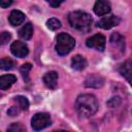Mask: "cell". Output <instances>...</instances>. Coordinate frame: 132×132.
<instances>
[{"label": "cell", "instance_id": "5b68a950", "mask_svg": "<svg viewBox=\"0 0 132 132\" xmlns=\"http://www.w3.org/2000/svg\"><path fill=\"white\" fill-rule=\"evenodd\" d=\"M86 44L89 47H92V48H95L97 51L102 52L105 48L106 39L102 34H95V35H93L87 39Z\"/></svg>", "mask_w": 132, "mask_h": 132}, {"label": "cell", "instance_id": "4fadbf2b", "mask_svg": "<svg viewBox=\"0 0 132 132\" xmlns=\"http://www.w3.org/2000/svg\"><path fill=\"white\" fill-rule=\"evenodd\" d=\"M16 80V77L13 74H4L0 77V89L6 90L11 87L12 84H14Z\"/></svg>", "mask_w": 132, "mask_h": 132}, {"label": "cell", "instance_id": "9c48e42d", "mask_svg": "<svg viewBox=\"0 0 132 132\" xmlns=\"http://www.w3.org/2000/svg\"><path fill=\"white\" fill-rule=\"evenodd\" d=\"M93 9H94V12L97 15L101 16V15H104V14H106L110 11V4L107 1L99 0V1H96Z\"/></svg>", "mask_w": 132, "mask_h": 132}, {"label": "cell", "instance_id": "52a82bcc", "mask_svg": "<svg viewBox=\"0 0 132 132\" xmlns=\"http://www.w3.org/2000/svg\"><path fill=\"white\" fill-rule=\"evenodd\" d=\"M120 24V19L116 15H109V16H104L98 22V26L104 30H108L117 25Z\"/></svg>", "mask_w": 132, "mask_h": 132}, {"label": "cell", "instance_id": "7402d4cb", "mask_svg": "<svg viewBox=\"0 0 132 132\" xmlns=\"http://www.w3.org/2000/svg\"><path fill=\"white\" fill-rule=\"evenodd\" d=\"M19 106H11L10 108H9V110L7 111V113L9 114V116H11V117H14L15 114H18L19 113Z\"/></svg>", "mask_w": 132, "mask_h": 132}, {"label": "cell", "instance_id": "277c9868", "mask_svg": "<svg viewBox=\"0 0 132 132\" xmlns=\"http://www.w3.org/2000/svg\"><path fill=\"white\" fill-rule=\"evenodd\" d=\"M51 123H52L51 116L45 112L36 113L35 116H33V118L31 120V126H32L33 130H35V131H39V130H42V129L48 127L51 125Z\"/></svg>", "mask_w": 132, "mask_h": 132}, {"label": "cell", "instance_id": "ba28073f", "mask_svg": "<svg viewBox=\"0 0 132 132\" xmlns=\"http://www.w3.org/2000/svg\"><path fill=\"white\" fill-rule=\"evenodd\" d=\"M104 84V78L98 74H91L85 80V86L88 88H100Z\"/></svg>", "mask_w": 132, "mask_h": 132}, {"label": "cell", "instance_id": "3957f363", "mask_svg": "<svg viewBox=\"0 0 132 132\" xmlns=\"http://www.w3.org/2000/svg\"><path fill=\"white\" fill-rule=\"evenodd\" d=\"M75 45V40L72 36L67 33H61L57 36V43H56V51L59 55L65 56L71 52V50Z\"/></svg>", "mask_w": 132, "mask_h": 132}, {"label": "cell", "instance_id": "cb8c5ba5", "mask_svg": "<svg viewBox=\"0 0 132 132\" xmlns=\"http://www.w3.org/2000/svg\"><path fill=\"white\" fill-rule=\"evenodd\" d=\"M12 3V1H8V0H1L0 1V6L2 7V8H6V7H8L10 4Z\"/></svg>", "mask_w": 132, "mask_h": 132}, {"label": "cell", "instance_id": "484cf974", "mask_svg": "<svg viewBox=\"0 0 132 132\" xmlns=\"http://www.w3.org/2000/svg\"><path fill=\"white\" fill-rule=\"evenodd\" d=\"M55 132H69V131H64V130H59V131H55Z\"/></svg>", "mask_w": 132, "mask_h": 132}, {"label": "cell", "instance_id": "d4e9b609", "mask_svg": "<svg viewBox=\"0 0 132 132\" xmlns=\"http://www.w3.org/2000/svg\"><path fill=\"white\" fill-rule=\"evenodd\" d=\"M48 3H50V5H52V6H54V7H58L62 2H53V1H50Z\"/></svg>", "mask_w": 132, "mask_h": 132}, {"label": "cell", "instance_id": "30bf717a", "mask_svg": "<svg viewBox=\"0 0 132 132\" xmlns=\"http://www.w3.org/2000/svg\"><path fill=\"white\" fill-rule=\"evenodd\" d=\"M57 81H58V73L56 71H50L45 73L43 76V82L50 89H55L58 84Z\"/></svg>", "mask_w": 132, "mask_h": 132}, {"label": "cell", "instance_id": "9a60e30c", "mask_svg": "<svg viewBox=\"0 0 132 132\" xmlns=\"http://www.w3.org/2000/svg\"><path fill=\"white\" fill-rule=\"evenodd\" d=\"M32 34H33V27H32V24L31 23H27L25 24L19 31V36L24 39V40H28L32 37Z\"/></svg>", "mask_w": 132, "mask_h": 132}, {"label": "cell", "instance_id": "8fae6325", "mask_svg": "<svg viewBox=\"0 0 132 132\" xmlns=\"http://www.w3.org/2000/svg\"><path fill=\"white\" fill-rule=\"evenodd\" d=\"M8 21H9L10 25H12V26H19V25H21V24L24 23V21H25V14L22 11L14 9V10H12L10 12L9 18H8Z\"/></svg>", "mask_w": 132, "mask_h": 132}, {"label": "cell", "instance_id": "7c38bea8", "mask_svg": "<svg viewBox=\"0 0 132 132\" xmlns=\"http://www.w3.org/2000/svg\"><path fill=\"white\" fill-rule=\"evenodd\" d=\"M110 43H111V45H112L113 48H118L122 53L124 52L125 41H124V38L119 33H113L111 35V37H110Z\"/></svg>", "mask_w": 132, "mask_h": 132}, {"label": "cell", "instance_id": "2e32d148", "mask_svg": "<svg viewBox=\"0 0 132 132\" xmlns=\"http://www.w3.org/2000/svg\"><path fill=\"white\" fill-rule=\"evenodd\" d=\"M14 101L18 104L16 106H19L21 109H23V110L28 109V107H29V101H28V99L26 97H24V96H16L14 98Z\"/></svg>", "mask_w": 132, "mask_h": 132}, {"label": "cell", "instance_id": "ffe728a7", "mask_svg": "<svg viewBox=\"0 0 132 132\" xmlns=\"http://www.w3.org/2000/svg\"><path fill=\"white\" fill-rule=\"evenodd\" d=\"M31 68H32V66H31V64H29V63H26V64L22 65V67H21V73H22V75H23V77H24V79H25L26 81L29 80V78H28V73H29V71L31 70Z\"/></svg>", "mask_w": 132, "mask_h": 132}, {"label": "cell", "instance_id": "603a6c76", "mask_svg": "<svg viewBox=\"0 0 132 132\" xmlns=\"http://www.w3.org/2000/svg\"><path fill=\"white\" fill-rule=\"evenodd\" d=\"M123 75L127 78V80L129 81V84L132 86V72L129 71V70H125V71H123Z\"/></svg>", "mask_w": 132, "mask_h": 132}, {"label": "cell", "instance_id": "5bb4252c", "mask_svg": "<svg viewBox=\"0 0 132 132\" xmlns=\"http://www.w3.org/2000/svg\"><path fill=\"white\" fill-rule=\"evenodd\" d=\"M71 66L75 70H82L87 66V61L82 56L76 55L71 59Z\"/></svg>", "mask_w": 132, "mask_h": 132}, {"label": "cell", "instance_id": "44dd1931", "mask_svg": "<svg viewBox=\"0 0 132 132\" xmlns=\"http://www.w3.org/2000/svg\"><path fill=\"white\" fill-rule=\"evenodd\" d=\"M9 40H10V34H9V32H6V31L2 32L1 35H0L1 44H5V43H7Z\"/></svg>", "mask_w": 132, "mask_h": 132}, {"label": "cell", "instance_id": "e0dca14e", "mask_svg": "<svg viewBox=\"0 0 132 132\" xmlns=\"http://www.w3.org/2000/svg\"><path fill=\"white\" fill-rule=\"evenodd\" d=\"M46 26H47L48 29L55 31V30H57V29H59L61 27V22L58 19L52 18V19H50V20L46 21Z\"/></svg>", "mask_w": 132, "mask_h": 132}, {"label": "cell", "instance_id": "6da1fadb", "mask_svg": "<svg viewBox=\"0 0 132 132\" xmlns=\"http://www.w3.org/2000/svg\"><path fill=\"white\" fill-rule=\"evenodd\" d=\"M75 109L81 117H91L98 109V101L92 94H81L76 98Z\"/></svg>", "mask_w": 132, "mask_h": 132}, {"label": "cell", "instance_id": "7a4b0ae2", "mask_svg": "<svg viewBox=\"0 0 132 132\" xmlns=\"http://www.w3.org/2000/svg\"><path fill=\"white\" fill-rule=\"evenodd\" d=\"M68 22L72 28L82 32H87L91 29L93 20L89 13L77 10L72 11L68 14Z\"/></svg>", "mask_w": 132, "mask_h": 132}, {"label": "cell", "instance_id": "8992f818", "mask_svg": "<svg viewBox=\"0 0 132 132\" xmlns=\"http://www.w3.org/2000/svg\"><path fill=\"white\" fill-rule=\"evenodd\" d=\"M10 52L12 53L13 56H15L18 58H24L28 55L29 48L22 41H13L10 45Z\"/></svg>", "mask_w": 132, "mask_h": 132}, {"label": "cell", "instance_id": "ac0fdd59", "mask_svg": "<svg viewBox=\"0 0 132 132\" xmlns=\"http://www.w3.org/2000/svg\"><path fill=\"white\" fill-rule=\"evenodd\" d=\"M0 65H1V69L3 70H9L11 68H13V61L9 58H2L1 59V62H0Z\"/></svg>", "mask_w": 132, "mask_h": 132}, {"label": "cell", "instance_id": "d6986e66", "mask_svg": "<svg viewBox=\"0 0 132 132\" xmlns=\"http://www.w3.org/2000/svg\"><path fill=\"white\" fill-rule=\"evenodd\" d=\"M7 132H26V129L21 123H12L7 128Z\"/></svg>", "mask_w": 132, "mask_h": 132}]
</instances>
